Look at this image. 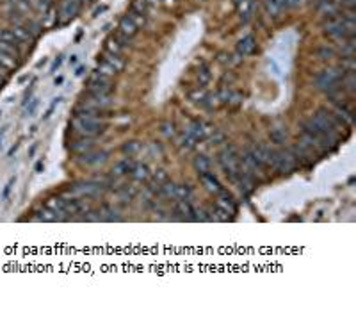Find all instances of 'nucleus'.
I'll return each mask as SVG.
<instances>
[{"label": "nucleus", "instance_id": "f257e3e1", "mask_svg": "<svg viewBox=\"0 0 356 312\" xmlns=\"http://www.w3.org/2000/svg\"><path fill=\"white\" fill-rule=\"evenodd\" d=\"M71 129L84 138H97L104 132L105 125L100 122V118H91V116H82V114H73L71 120Z\"/></svg>", "mask_w": 356, "mask_h": 312}, {"label": "nucleus", "instance_id": "f03ea898", "mask_svg": "<svg viewBox=\"0 0 356 312\" xmlns=\"http://www.w3.org/2000/svg\"><path fill=\"white\" fill-rule=\"evenodd\" d=\"M354 27L356 23L345 22L338 15L337 18H331L324 23V34L331 40H347V37H354Z\"/></svg>", "mask_w": 356, "mask_h": 312}, {"label": "nucleus", "instance_id": "7ed1b4c3", "mask_svg": "<svg viewBox=\"0 0 356 312\" xmlns=\"http://www.w3.org/2000/svg\"><path fill=\"white\" fill-rule=\"evenodd\" d=\"M219 164L225 170V173L228 175V178L235 184V180L239 177V171H241V161H239L234 146H227V148L219 153Z\"/></svg>", "mask_w": 356, "mask_h": 312}, {"label": "nucleus", "instance_id": "20e7f679", "mask_svg": "<svg viewBox=\"0 0 356 312\" xmlns=\"http://www.w3.org/2000/svg\"><path fill=\"white\" fill-rule=\"evenodd\" d=\"M342 73H344V71L335 70V68L323 70L316 77V88L324 91L326 95L330 93V91H335V89H338V82H340V79H342Z\"/></svg>", "mask_w": 356, "mask_h": 312}, {"label": "nucleus", "instance_id": "39448f33", "mask_svg": "<svg viewBox=\"0 0 356 312\" xmlns=\"http://www.w3.org/2000/svg\"><path fill=\"white\" fill-rule=\"evenodd\" d=\"M18 63H20L18 47L0 41V66L4 68L6 71H11V70H16Z\"/></svg>", "mask_w": 356, "mask_h": 312}, {"label": "nucleus", "instance_id": "423d86ee", "mask_svg": "<svg viewBox=\"0 0 356 312\" xmlns=\"http://www.w3.org/2000/svg\"><path fill=\"white\" fill-rule=\"evenodd\" d=\"M105 184L104 182H80V184H73V186L68 187V193H73L77 197H87V198H95L100 197L105 191Z\"/></svg>", "mask_w": 356, "mask_h": 312}, {"label": "nucleus", "instance_id": "0eeeda50", "mask_svg": "<svg viewBox=\"0 0 356 312\" xmlns=\"http://www.w3.org/2000/svg\"><path fill=\"white\" fill-rule=\"evenodd\" d=\"M125 63H123L121 56H112V54H107L104 59L98 63L97 73L105 75V77H112V75L119 73L123 70Z\"/></svg>", "mask_w": 356, "mask_h": 312}, {"label": "nucleus", "instance_id": "6e6552de", "mask_svg": "<svg viewBox=\"0 0 356 312\" xmlns=\"http://www.w3.org/2000/svg\"><path fill=\"white\" fill-rule=\"evenodd\" d=\"M296 166V161H294L290 150H275L273 153V166L280 173H290Z\"/></svg>", "mask_w": 356, "mask_h": 312}, {"label": "nucleus", "instance_id": "1a4fd4ad", "mask_svg": "<svg viewBox=\"0 0 356 312\" xmlns=\"http://www.w3.org/2000/svg\"><path fill=\"white\" fill-rule=\"evenodd\" d=\"M85 91H91V93H102V95H111V91H112L111 77L95 73L93 77L89 79L87 89H85Z\"/></svg>", "mask_w": 356, "mask_h": 312}, {"label": "nucleus", "instance_id": "9d476101", "mask_svg": "<svg viewBox=\"0 0 356 312\" xmlns=\"http://www.w3.org/2000/svg\"><path fill=\"white\" fill-rule=\"evenodd\" d=\"M82 2H84V0H63V2H61L59 13H57V18H59V22L61 23L70 22V20L78 13Z\"/></svg>", "mask_w": 356, "mask_h": 312}, {"label": "nucleus", "instance_id": "9b49d317", "mask_svg": "<svg viewBox=\"0 0 356 312\" xmlns=\"http://www.w3.org/2000/svg\"><path fill=\"white\" fill-rule=\"evenodd\" d=\"M138 30H139L138 22H136V20H134L130 15H126V16H123L121 22L118 23V30H116V34L121 36L123 40L130 41L134 37V34L138 32Z\"/></svg>", "mask_w": 356, "mask_h": 312}, {"label": "nucleus", "instance_id": "f8f14e48", "mask_svg": "<svg viewBox=\"0 0 356 312\" xmlns=\"http://www.w3.org/2000/svg\"><path fill=\"white\" fill-rule=\"evenodd\" d=\"M78 163L84 164V166H98V164L105 163L107 161V153L105 152H85V153H80L78 157Z\"/></svg>", "mask_w": 356, "mask_h": 312}, {"label": "nucleus", "instance_id": "ddd939ff", "mask_svg": "<svg viewBox=\"0 0 356 312\" xmlns=\"http://www.w3.org/2000/svg\"><path fill=\"white\" fill-rule=\"evenodd\" d=\"M200 180L203 182V186L207 187L210 193H215V194H219L221 193L225 187L221 186V182L217 180V177H215L214 173H210V171H207V173H201L200 175Z\"/></svg>", "mask_w": 356, "mask_h": 312}, {"label": "nucleus", "instance_id": "4468645a", "mask_svg": "<svg viewBox=\"0 0 356 312\" xmlns=\"http://www.w3.org/2000/svg\"><path fill=\"white\" fill-rule=\"evenodd\" d=\"M95 146V141L93 138H84V136H80V139H77V141H71L70 145H68V148L71 150L73 153H85L89 152V150H93Z\"/></svg>", "mask_w": 356, "mask_h": 312}, {"label": "nucleus", "instance_id": "2eb2a0df", "mask_svg": "<svg viewBox=\"0 0 356 312\" xmlns=\"http://www.w3.org/2000/svg\"><path fill=\"white\" fill-rule=\"evenodd\" d=\"M256 49V41L253 36H246L242 37L241 41L237 43V54L241 57H248L249 54H253V50Z\"/></svg>", "mask_w": 356, "mask_h": 312}, {"label": "nucleus", "instance_id": "dca6fc26", "mask_svg": "<svg viewBox=\"0 0 356 312\" xmlns=\"http://www.w3.org/2000/svg\"><path fill=\"white\" fill-rule=\"evenodd\" d=\"M235 2V8H237L239 15L242 16L244 22H248L253 15V9H255V2L253 0H234Z\"/></svg>", "mask_w": 356, "mask_h": 312}, {"label": "nucleus", "instance_id": "f3484780", "mask_svg": "<svg viewBox=\"0 0 356 312\" xmlns=\"http://www.w3.org/2000/svg\"><path fill=\"white\" fill-rule=\"evenodd\" d=\"M174 212L180 214V218H184V219H194V214H196V211L193 209L189 200H178Z\"/></svg>", "mask_w": 356, "mask_h": 312}, {"label": "nucleus", "instance_id": "a211bd4d", "mask_svg": "<svg viewBox=\"0 0 356 312\" xmlns=\"http://www.w3.org/2000/svg\"><path fill=\"white\" fill-rule=\"evenodd\" d=\"M219 100H221L223 104H227V105H237L239 100H241V95L235 93L234 89L225 88V89L219 91Z\"/></svg>", "mask_w": 356, "mask_h": 312}, {"label": "nucleus", "instance_id": "6ab92c4d", "mask_svg": "<svg viewBox=\"0 0 356 312\" xmlns=\"http://www.w3.org/2000/svg\"><path fill=\"white\" fill-rule=\"evenodd\" d=\"M265 11L269 16H280L285 11V0H265Z\"/></svg>", "mask_w": 356, "mask_h": 312}, {"label": "nucleus", "instance_id": "aec40b11", "mask_svg": "<svg viewBox=\"0 0 356 312\" xmlns=\"http://www.w3.org/2000/svg\"><path fill=\"white\" fill-rule=\"evenodd\" d=\"M187 134H189L191 138H194L196 141H201V139L205 138V134H207V130H205V125L201 122H193L189 127H187Z\"/></svg>", "mask_w": 356, "mask_h": 312}, {"label": "nucleus", "instance_id": "412c9836", "mask_svg": "<svg viewBox=\"0 0 356 312\" xmlns=\"http://www.w3.org/2000/svg\"><path fill=\"white\" fill-rule=\"evenodd\" d=\"M134 164H136V163H132V159H130V157H126V159H121L119 163H116L114 168H112V175L119 177V175L130 173V171H132V168H134Z\"/></svg>", "mask_w": 356, "mask_h": 312}, {"label": "nucleus", "instance_id": "4be33fe9", "mask_svg": "<svg viewBox=\"0 0 356 312\" xmlns=\"http://www.w3.org/2000/svg\"><path fill=\"white\" fill-rule=\"evenodd\" d=\"M34 219H37V221H61L63 216H59V212L52 211V209H45V211L37 212Z\"/></svg>", "mask_w": 356, "mask_h": 312}, {"label": "nucleus", "instance_id": "5701e85b", "mask_svg": "<svg viewBox=\"0 0 356 312\" xmlns=\"http://www.w3.org/2000/svg\"><path fill=\"white\" fill-rule=\"evenodd\" d=\"M287 130L282 129V127H276V129H273L271 132H269V139H271V143H275V145H283V143H287Z\"/></svg>", "mask_w": 356, "mask_h": 312}, {"label": "nucleus", "instance_id": "b1692460", "mask_svg": "<svg viewBox=\"0 0 356 312\" xmlns=\"http://www.w3.org/2000/svg\"><path fill=\"white\" fill-rule=\"evenodd\" d=\"M148 175H150L148 166H145V164H134L132 171H130V177L134 180H141V182L148 178Z\"/></svg>", "mask_w": 356, "mask_h": 312}, {"label": "nucleus", "instance_id": "393cba45", "mask_svg": "<svg viewBox=\"0 0 356 312\" xmlns=\"http://www.w3.org/2000/svg\"><path fill=\"white\" fill-rule=\"evenodd\" d=\"M141 150H143V145L139 141H126V143H123V146H121V152L128 157L138 155Z\"/></svg>", "mask_w": 356, "mask_h": 312}, {"label": "nucleus", "instance_id": "a878e982", "mask_svg": "<svg viewBox=\"0 0 356 312\" xmlns=\"http://www.w3.org/2000/svg\"><path fill=\"white\" fill-rule=\"evenodd\" d=\"M194 170L198 171V173H207V171H210V161H208V157L205 155H198L194 157Z\"/></svg>", "mask_w": 356, "mask_h": 312}, {"label": "nucleus", "instance_id": "bb28decb", "mask_svg": "<svg viewBox=\"0 0 356 312\" xmlns=\"http://www.w3.org/2000/svg\"><path fill=\"white\" fill-rule=\"evenodd\" d=\"M317 57L323 61H328V59H333L335 56H337V50L333 49V47H328V45H323V47H319V49L316 50Z\"/></svg>", "mask_w": 356, "mask_h": 312}, {"label": "nucleus", "instance_id": "cd10ccee", "mask_svg": "<svg viewBox=\"0 0 356 312\" xmlns=\"http://www.w3.org/2000/svg\"><path fill=\"white\" fill-rule=\"evenodd\" d=\"M189 100H193L194 104H207L208 97H207V93H205L203 88H196L189 93Z\"/></svg>", "mask_w": 356, "mask_h": 312}, {"label": "nucleus", "instance_id": "c85d7f7f", "mask_svg": "<svg viewBox=\"0 0 356 312\" xmlns=\"http://www.w3.org/2000/svg\"><path fill=\"white\" fill-rule=\"evenodd\" d=\"M0 41H4V43H9V45H15V47H22V43L18 41V37L15 36L13 30H0Z\"/></svg>", "mask_w": 356, "mask_h": 312}, {"label": "nucleus", "instance_id": "c756f323", "mask_svg": "<svg viewBox=\"0 0 356 312\" xmlns=\"http://www.w3.org/2000/svg\"><path fill=\"white\" fill-rule=\"evenodd\" d=\"M193 197V189L187 184H176V200H189Z\"/></svg>", "mask_w": 356, "mask_h": 312}, {"label": "nucleus", "instance_id": "7c9ffc66", "mask_svg": "<svg viewBox=\"0 0 356 312\" xmlns=\"http://www.w3.org/2000/svg\"><path fill=\"white\" fill-rule=\"evenodd\" d=\"M100 212H102V221H119L118 212L112 211V209L104 207V209H100Z\"/></svg>", "mask_w": 356, "mask_h": 312}, {"label": "nucleus", "instance_id": "2f4dec72", "mask_svg": "<svg viewBox=\"0 0 356 312\" xmlns=\"http://www.w3.org/2000/svg\"><path fill=\"white\" fill-rule=\"evenodd\" d=\"M160 132L164 134V136H166V138H173L174 136V127H173V123H162V125H160Z\"/></svg>", "mask_w": 356, "mask_h": 312}, {"label": "nucleus", "instance_id": "473e14b6", "mask_svg": "<svg viewBox=\"0 0 356 312\" xmlns=\"http://www.w3.org/2000/svg\"><path fill=\"white\" fill-rule=\"evenodd\" d=\"M153 182H155V184H159V186H162L164 182H167V175L164 173L162 170H159V171H157L155 175H153Z\"/></svg>", "mask_w": 356, "mask_h": 312}, {"label": "nucleus", "instance_id": "72a5a7b5", "mask_svg": "<svg viewBox=\"0 0 356 312\" xmlns=\"http://www.w3.org/2000/svg\"><path fill=\"white\" fill-rule=\"evenodd\" d=\"M198 81H200V84H201V86L207 84V82L210 81V73H208L207 68H203V70L198 71Z\"/></svg>", "mask_w": 356, "mask_h": 312}, {"label": "nucleus", "instance_id": "f704fd0d", "mask_svg": "<svg viewBox=\"0 0 356 312\" xmlns=\"http://www.w3.org/2000/svg\"><path fill=\"white\" fill-rule=\"evenodd\" d=\"M194 141H196V139L191 138L189 134H187L186 138L182 139V146H184V148H186V150H189V148H193V146H194Z\"/></svg>", "mask_w": 356, "mask_h": 312}, {"label": "nucleus", "instance_id": "c9c22d12", "mask_svg": "<svg viewBox=\"0 0 356 312\" xmlns=\"http://www.w3.org/2000/svg\"><path fill=\"white\" fill-rule=\"evenodd\" d=\"M6 75H8V71H6L4 68L0 66V86H2V84L6 82Z\"/></svg>", "mask_w": 356, "mask_h": 312}, {"label": "nucleus", "instance_id": "e433bc0d", "mask_svg": "<svg viewBox=\"0 0 356 312\" xmlns=\"http://www.w3.org/2000/svg\"><path fill=\"white\" fill-rule=\"evenodd\" d=\"M41 166H43V163H41V161H39V163L36 164V171H39V170H41Z\"/></svg>", "mask_w": 356, "mask_h": 312}, {"label": "nucleus", "instance_id": "4c0bfd02", "mask_svg": "<svg viewBox=\"0 0 356 312\" xmlns=\"http://www.w3.org/2000/svg\"><path fill=\"white\" fill-rule=\"evenodd\" d=\"M84 2H85V0H84ZM87 2H95V0H87Z\"/></svg>", "mask_w": 356, "mask_h": 312}]
</instances>
